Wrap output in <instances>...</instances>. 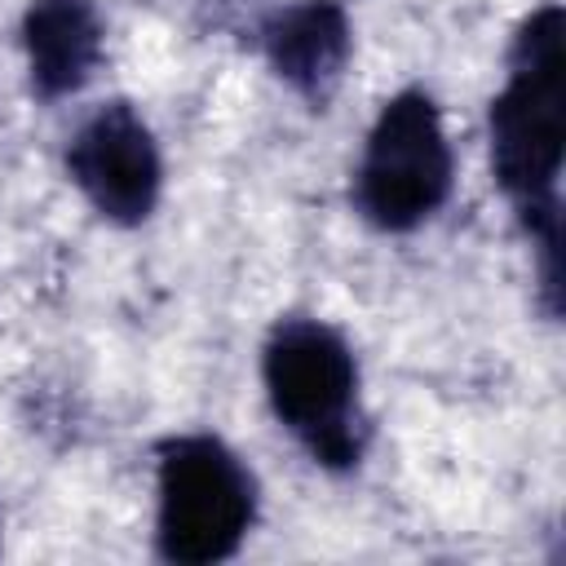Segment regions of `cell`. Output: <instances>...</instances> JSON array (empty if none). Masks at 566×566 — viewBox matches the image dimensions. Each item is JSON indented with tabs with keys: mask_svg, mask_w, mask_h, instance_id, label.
<instances>
[{
	"mask_svg": "<svg viewBox=\"0 0 566 566\" xmlns=\"http://www.w3.org/2000/svg\"><path fill=\"white\" fill-rule=\"evenodd\" d=\"M265 57L305 102L323 106L349 62V18L340 0H296L261 27Z\"/></svg>",
	"mask_w": 566,
	"mask_h": 566,
	"instance_id": "6",
	"label": "cell"
},
{
	"mask_svg": "<svg viewBox=\"0 0 566 566\" xmlns=\"http://www.w3.org/2000/svg\"><path fill=\"white\" fill-rule=\"evenodd\" d=\"M451 190V146L438 106L420 88L385 102L358 164V208L380 230H411Z\"/></svg>",
	"mask_w": 566,
	"mask_h": 566,
	"instance_id": "4",
	"label": "cell"
},
{
	"mask_svg": "<svg viewBox=\"0 0 566 566\" xmlns=\"http://www.w3.org/2000/svg\"><path fill=\"white\" fill-rule=\"evenodd\" d=\"M256 517V482L239 455L208 433L168 438L159 447V517L155 544L164 562H226Z\"/></svg>",
	"mask_w": 566,
	"mask_h": 566,
	"instance_id": "3",
	"label": "cell"
},
{
	"mask_svg": "<svg viewBox=\"0 0 566 566\" xmlns=\"http://www.w3.org/2000/svg\"><path fill=\"white\" fill-rule=\"evenodd\" d=\"M31 88L66 97L88 84L102 62V13L93 0H31L22 18Z\"/></svg>",
	"mask_w": 566,
	"mask_h": 566,
	"instance_id": "7",
	"label": "cell"
},
{
	"mask_svg": "<svg viewBox=\"0 0 566 566\" xmlns=\"http://www.w3.org/2000/svg\"><path fill=\"white\" fill-rule=\"evenodd\" d=\"M566 13L535 9L513 35L509 80L491 102V168L539 252H562V146H566Z\"/></svg>",
	"mask_w": 566,
	"mask_h": 566,
	"instance_id": "1",
	"label": "cell"
},
{
	"mask_svg": "<svg viewBox=\"0 0 566 566\" xmlns=\"http://www.w3.org/2000/svg\"><path fill=\"white\" fill-rule=\"evenodd\" d=\"M261 376L274 416L327 469L363 460L367 424L358 416V367L349 345L314 318H283L261 354Z\"/></svg>",
	"mask_w": 566,
	"mask_h": 566,
	"instance_id": "2",
	"label": "cell"
},
{
	"mask_svg": "<svg viewBox=\"0 0 566 566\" xmlns=\"http://www.w3.org/2000/svg\"><path fill=\"white\" fill-rule=\"evenodd\" d=\"M66 172L84 199L119 226L146 221L164 181L155 137L128 102H106L75 128L66 146Z\"/></svg>",
	"mask_w": 566,
	"mask_h": 566,
	"instance_id": "5",
	"label": "cell"
}]
</instances>
